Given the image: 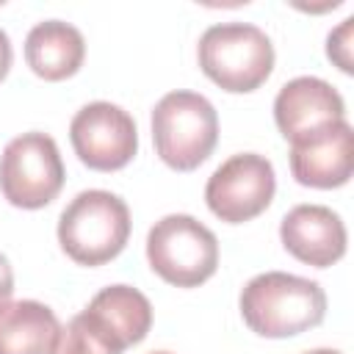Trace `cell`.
<instances>
[{
  "label": "cell",
  "mask_w": 354,
  "mask_h": 354,
  "mask_svg": "<svg viewBox=\"0 0 354 354\" xmlns=\"http://www.w3.org/2000/svg\"><path fill=\"white\" fill-rule=\"evenodd\" d=\"M241 315L243 324L271 340L296 337L307 329H315L326 315V293L315 279L266 271L252 277L241 290Z\"/></svg>",
  "instance_id": "6da1fadb"
},
{
  "label": "cell",
  "mask_w": 354,
  "mask_h": 354,
  "mask_svg": "<svg viewBox=\"0 0 354 354\" xmlns=\"http://www.w3.org/2000/svg\"><path fill=\"white\" fill-rule=\"evenodd\" d=\"M130 238V210L122 196L88 188L80 191L58 216V243L77 266L113 260Z\"/></svg>",
  "instance_id": "7a4b0ae2"
},
{
  "label": "cell",
  "mask_w": 354,
  "mask_h": 354,
  "mask_svg": "<svg viewBox=\"0 0 354 354\" xmlns=\"http://www.w3.org/2000/svg\"><path fill=\"white\" fill-rule=\"evenodd\" d=\"M152 141L158 158L174 171L202 166L218 141V113L205 94L177 88L152 108Z\"/></svg>",
  "instance_id": "3957f363"
},
{
  "label": "cell",
  "mask_w": 354,
  "mask_h": 354,
  "mask_svg": "<svg viewBox=\"0 0 354 354\" xmlns=\"http://www.w3.org/2000/svg\"><path fill=\"white\" fill-rule=\"evenodd\" d=\"M199 69L224 91L246 94L260 88L274 69V44L252 22L210 25L196 47Z\"/></svg>",
  "instance_id": "277c9868"
},
{
  "label": "cell",
  "mask_w": 354,
  "mask_h": 354,
  "mask_svg": "<svg viewBox=\"0 0 354 354\" xmlns=\"http://www.w3.org/2000/svg\"><path fill=\"white\" fill-rule=\"evenodd\" d=\"M149 268L174 288H196L218 268V241L199 218L169 213L147 232Z\"/></svg>",
  "instance_id": "5b68a950"
},
{
  "label": "cell",
  "mask_w": 354,
  "mask_h": 354,
  "mask_svg": "<svg viewBox=\"0 0 354 354\" xmlns=\"http://www.w3.org/2000/svg\"><path fill=\"white\" fill-rule=\"evenodd\" d=\"M66 171L53 136L30 130L11 138L0 155V194L8 205L39 210L64 188Z\"/></svg>",
  "instance_id": "8992f818"
},
{
  "label": "cell",
  "mask_w": 354,
  "mask_h": 354,
  "mask_svg": "<svg viewBox=\"0 0 354 354\" xmlns=\"http://www.w3.org/2000/svg\"><path fill=\"white\" fill-rule=\"evenodd\" d=\"M277 191V174L266 155L238 152L227 158L205 185L210 213L227 224H243L260 216Z\"/></svg>",
  "instance_id": "52a82bcc"
},
{
  "label": "cell",
  "mask_w": 354,
  "mask_h": 354,
  "mask_svg": "<svg viewBox=\"0 0 354 354\" xmlns=\"http://www.w3.org/2000/svg\"><path fill=\"white\" fill-rule=\"evenodd\" d=\"M69 141L83 166L94 171H116L136 158L138 127L124 108L97 100L72 116Z\"/></svg>",
  "instance_id": "ba28073f"
},
{
  "label": "cell",
  "mask_w": 354,
  "mask_h": 354,
  "mask_svg": "<svg viewBox=\"0 0 354 354\" xmlns=\"http://www.w3.org/2000/svg\"><path fill=\"white\" fill-rule=\"evenodd\" d=\"M346 119V102L340 91L313 75L288 80L274 97V122L285 141H304L335 122Z\"/></svg>",
  "instance_id": "9c48e42d"
},
{
  "label": "cell",
  "mask_w": 354,
  "mask_h": 354,
  "mask_svg": "<svg viewBox=\"0 0 354 354\" xmlns=\"http://www.w3.org/2000/svg\"><path fill=\"white\" fill-rule=\"evenodd\" d=\"M80 324L113 354L141 343L152 326V304L133 285H108L102 288L83 313Z\"/></svg>",
  "instance_id": "30bf717a"
},
{
  "label": "cell",
  "mask_w": 354,
  "mask_h": 354,
  "mask_svg": "<svg viewBox=\"0 0 354 354\" xmlns=\"http://www.w3.org/2000/svg\"><path fill=\"white\" fill-rule=\"evenodd\" d=\"M354 169V133L351 124L335 122L332 127L290 144V174L307 188H340L351 180Z\"/></svg>",
  "instance_id": "8fae6325"
},
{
  "label": "cell",
  "mask_w": 354,
  "mask_h": 354,
  "mask_svg": "<svg viewBox=\"0 0 354 354\" xmlns=\"http://www.w3.org/2000/svg\"><path fill=\"white\" fill-rule=\"evenodd\" d=\"M282 246L301 263L329 268L346 254V224L326 205H296L279 224Z\"/></svg>",
  "instance_id": "7c38bea8"
},
{
  "label": "cell",
  "mask_w": 354,
  "mask_h": 354,
  "mask_svg": "<svg viewBox=\"0 0 354 354\" xmlns=\"http://www.w3.org/2000/svg\"><path fill=\"white\" fill-rule=\"evenodd\" d=\"M86 58L83 33L64 19H44L30 28L25 39V61L41 80L72 77Z\"/></svg>",
  "instance_id": "4fadbf2b"
},
{
  "label": "cell",
  "mask_w": 354,
  "mask_h": 354,
  "mask_svg": "<svg viewBox=\"0 0 354 354\" xmlns=\"http://www.w3.org/2000/svg\"><path fill=\"white\" fill-rule=\"evenodd\" d=\"M58 315L36 301H8L0 307V354H55L61 340Z\"/></svg>",
  "instance_id": "5bb4252c"
},
{
  "label": "cell",
  "mask_w": 354,
  "mask_h": 354,
  "mask_svg": "<svg viewBox=\"0 0 354 354\" xmlns=\"http://www.w3.org/2000/svg\"><path fill=\"white\" fill-rule=\"evenodd\" d=\"M55 354H113V351H108V348L80 324V318L75 315V318L61 329V340H58Z\"/></svg>",
  "instance_id": "9a60e30c"
},
{
  "label": "cell",
  "mask_w": 354,
  "mask_h": 354,
  "mask_svg": "<svg viewBox=\"0 0 354 354\" xmlns=\"http://www.w3.org/2000/svg\"><path fill=\"white\" fill-rule=\"evenodd\" d=\"M351 28H354V17H346L326 39V55L329 61H335L340 66V72L351 75L354 66H351Z\"/></svg>",
  "instance_id": "2e32d148"
},
{
  "label": "cell",
  "mask_w": 354,
  "mask_h": 354,
  "mask_svg": "<svg viewBox=\"0 0 354 354\" xmlns=\"http://www.w3.org/2000/svg\"><path fill=\"white\" fill-rule=\"evenodd\" d=\"M11 293H14V271H11L8 257L0 252V307L11 301Z\"/></svg>",
  "instance_id": "e0dca14e"
},
{
  "label": "cell",
  "mask_w": 354,
  "mask_h": 354,
  "mask_svg": "<svg viewBox=\"0 0 354 354\" xmlns=\"http://www.w3.org/2000/svg\"><path fill=\"white\" fill-rule=\"evenodd\" d=\"M11 61H14V50H11V39H8V33L0 28V80L8 75V69H11Z\"/></svg>",
  "instance_id": "ac0fdd59"
},
{
  "label": "cell",
  "mask_w": 354,
  "mask_h": 354,
  "mask_svg": "<svg viewBox=\"0 0 354 354\" xmlns=\"http://www.w3.org/2000/svg\"><path fill=\"white\" fill-rule=\"evenodd\" d=\"M304 354H340L337 348H310V351H304Z\"/></svg>",
  "instance_id": "d6986e66"
},
{
  "label": "cell",
  "mask_w": 354,
  "mask_h": 354,
  "mask_svg": "<svg viewBox=\"0 0 354 354\" xmlns=\"http://www.w3.org/2000/svg\"><path fill=\"white\" fill-rule=\"evenodd\" d=\"M152 354H171V351H152Z\"/></svg>",
  "instance_id": "ffe728a7"
}]
</instances>
